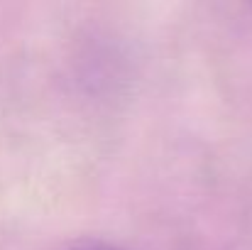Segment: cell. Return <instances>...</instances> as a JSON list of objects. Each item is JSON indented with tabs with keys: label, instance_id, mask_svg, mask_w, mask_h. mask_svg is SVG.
<instances>
[{
	"label": "cell",
	"instance_id": "1",
	"mask_svg": "<svg viewBox=\"0 0 252 250\" xmlns=\"http://www.w3.org/2000/svg\"><path fill=\"white\" fill-rule=\"evenodd\" d=\"M66 250H125V248H120L115 243H108V241H100V238H79Z\"/></svg>",
	"mask_w": 252,
	"mask_h": 250
}]
</instances>
